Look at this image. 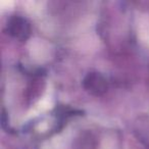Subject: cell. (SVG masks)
<instances>
[{
  "instance_id": "obj_2",
  "label": "cell",
  "mask_w": 149,
  "mask_h": 149,
  "mask_svg": "<svg viewBox=\"0 0 149 149\" xmlns=\"http://www.w3.org/2000/svg\"><path fill=\"white\" fill-rule=\"evenodd\" d=\"M83 85L89 93L96 96L102 95L107 90V82L99 72H89L84 79Z\"/></svg>"
},
{
  "instance_id": "obj_1",
  "label": "cell",
  "mask_w": 149,
  "mask_h": 149,
  "mask_svg": "<svg viewBox=\"0 0 149 149\" xmlns=\"http://www.w3.org/2000/svg\"><path fill=\"white\" fill-rule=\"evenodd\" d=\"M7 32L15 39L26 41L31 34V26L25 17L13 15L7 23Z\"/></svg>"
}]
</instances>
